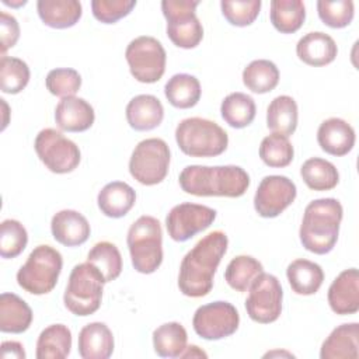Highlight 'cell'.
I'll return each mask as SVG.
<instances>
[{
    "instance_id": "obj_14",
    "label": "cell",
    "mask_w": 359,
    "mask_h": 359,
    "mask_svg": "<svg viewBox=\"0 0 359 359\" xmlns=\"http://www.w3.org/2000/svg\"><path fill=\"white\" fill-rule=\"evenodd\" d=\"M217 212L209 206L184 202L175 205L165 217L168 236L178 243L192 238L199 231L206 230L216 219Z\"/></svg>"
},
{
    "instance_id": "obj_42",
    "label": "cell",
    "mask_w": 359,
    "mask_h": 359,
    "mask_svg": "<svg viewBox=\"0 0 359 359\" xmlns=\"http://www.w3.org/2000/svg\"><path fill=\"white\" fill-rule=\"evenodd\" d=\"M45 86L52 95L66 98L74 97L81 87V76L77 70L70 67H57L48 73Z\"/></svg>"
},
{
    "instance_id": "obj_47",
    "label": "cell",
    "mask_w": 359,
    "mask_h": 359,
    "mask_svg": "<svg viewBox=\"0 0 359 359\" xmlns=\"http://www.w3.org/2000/svg\"><path fill=\"white\" fill-rule=\"evenodd\" d=\"M208 355L199 349V346L196 345H191V346H187L185 351L182 352V355L180 358H206Z\"/></svg>"
},
{
    "instance_id": "obj_7",
    "label": "cell",
    "mask_w": 359,
    "mask_h": 359,
    "mask_svg": "<svg viewBox=\"0 0 359 359\" xmlns=\"http://www.w3.org/2000/svg\"><path fill=\"white\" fill-rule=\"evenodd\" d=\"M62 254L46 244L36 245L17 272V283L31 294H46L53 290L62 272Z\"/></svg>"
},
{
    "instance_id": "obj_5",
    "label": "cell",
    "mask_w": 359,
    "mask_h": 359,
    "mask_svg": "<svg viewBox=\"0 0 359 359\" xmlns=\"http://www.w3.org/2000/svg\"><path fill=\"white\" fill-rule=\"evenodd\" d=\"M133 268L140 273H153L163 262V231L160 222L143 215L132 223L126 237Z\"/></svg>"
},
{
    "instance_id": "obj_8",
    "label": "cell",
    "mask_w": 359,
    "mask_h": 359,
    "mask_svg": "<svg viewBox=\"0 0 359 359\" xmlns=\"http://www.w3.org/2000/svg\"><path fill=\"white\" fill-rule=\"evenodd\" d=\"M198 4V0L161 1V10L167 20V35L178 48H196L203 38V27L195 13Z\"/></svg>"
},
{
    "instance_id": "obj_3",
    "label": "cell",
    "mask_w": 359,
    "mask_h": 359,
    "mask_svg": "<svg viewBox=\"0 0 359 359\" xmlns=\"http://www.w3.org/2000/svg\"><path fill=\"white\" fill-rule=\"evenodd\" d=\"M342 215V205L335 198L311 201L304 209L299 230L302 245L313 254H328L337 244Z\"/></svg>"
},
{
    "instance_id": "obj_33",
    "label": "cell",
    "mask_w": 359,
    "mask_h": 359,
    "mask_svg": "<svg viewBox=\"0 0 359 359\" xmlns=\"http://www.w3.org/2000/svg\"><path fill=\"white\" fill-rule=\"evenodd\" d=\"M269 17L275 29L282 34H293L303 25L306 8L300 0H272Z\"/></svg>"
},
{
    "instance_id": "obj_22",
    "label": "cell",
    "mask_w": 359,
    "mask_h": 359,
    "mask_svg": "<svg viewBox=\"0 0 359 359\" xmlns=\"http://www.w3.org/2000/svg\"><path fill=\"white\" fill-rule=\"evenodd\" d=\"M299 59L309 66H325L334 62L338 53L335 41L325 32L313 31L302 36L296 45Z\"/></svg>"
},
{
    "instance_id": "obj_6",
    "label": "cell",
    "mask_w": 359,
    "mask_h": 359,
    "mask_svg": "<svg viewBox=\"0 0 359 359\" xmlns=\"http://www.w3.org/2000/svg\"><path fill=\"white\" fill-rule=\"evenodd\" d=\"M104 283V276L90 262L76 265L69 275L63 294L66 309L79 317L94 314L101 306Z\"/></svg>"
},
{
    "instance_id": "obj_27",
    "label": "cell",
    "mask_w": 359,
    "mask_h": 359,
    "mask_svg": "<svg viewBox=\"0 0 359 359\" xmlns=\"http://www.w3.org/2000/svg\"><path fill=\"white\" fill-rule=\"evenodd\" d=\"M286 276L292 290L296 294L310 296L318 292L324 280L323 268L309 259L299 258L287 265Z\"/></svg>"
},
{
    "instance_id": "obj_12",
    "label": "cell",
    "mask_w": 359,
    "mask_h": 359,
    "mask_svg": "<svg viewBox=\"0 0 359 359\" xmlns=\"http://www.w3.org/2000/svg\"><path fill=\"white\" fill-rule=\"evenodd\" d=\"M282 299L283 290L278 278L272 273L261 272L248 287L247 314L259 324L273 323L282 313Z\"/></svg>"
},
{
    "instance_id": "obj_19",
    "label": "cell",
    "mask_w": 359,
    "mask_h": 359,
    "mask_svg": "<svg viewBox=\"0 0 359 359\" xmlns=\"http://www.w3.org/2000/svg\"><path fill=\"white\" fill-rule=\"evenodd\" d=\"M94 108L80 97H66L55 108V122L65 132H84L94 123Z\"/></svg>"
},
{
    "instance_id": "obj_1",
    "label": "cell",
    "mask_w": 359,
    "mask_h": 359,
    "mask_svg": "<svg viewBox=\"0 0 359 359\" xmlns=\"http://www.w3.org/2000/svg\"><path fill=\"white\" fill-rule=\"evenodd\" d=\"M229 238L224 231L215 230L202 237L185 254L180 265L178 287L188 297H203L213 287L217 266L227 251Z\"/></svg>"
},
{
    "instance_id": "obj_18",
    "label": "cell",
    "mask_w": 359,
    "mask_h": 359,
    "mask_svg": "<svg viewBox=\"0 0 359 359\" xmlns=\"http://www.w3.org/2000/svg\"><path fill=\"white\" fill-rule=\"evenodd\" d=\"M353 128L341 118H328L323 121L317 130V142L320 147L331 156H345L355 146Z\"/></svg>"
},
{
    "instance_id": "obj_24",
    "label": "cell",
    "mask_w": 359,
    "mask_h": 359,
    "mask_svg": "<svg viewBox=\"0 0 359 359\" xmlns=\"http://www.w3.org/2000/svg\"><path fill=\"white\" fill-rule=\"evenodd\" d=\"M136 192L123 181H112L107 184L97 196L100 210L112 219L123 217L135 205Z\"/></svg>"
},
{
    "instance_id": "obj_36",
    "label": "cell",
    "mask_w": 359,
    "mask_h": 359,
    "mask_svg": "<svg viewBox=\"0 0 359 359\" xmlns=\"http://www.w3.org/2000/svg\"><path fill=\"white\" fill-rule=\"evenodd\" d=\"M261 272H264V266L258 259L251 255H237L229 262L224 271V279L231 289L247 292Z\"/></svg>"
},
{
    "instance_id": "obj_37",
    "label": "cell",
    "mask_w": 359,
    "mask_h": 359,
    "mask_svg": "<svg viewBox=\"0 0 359 359\" xmlns=\"http://www.w3.org/2000/svg\"><path fill=\"white\" fill-rule=\"evenodd\" d=\"M87 262L94 265L105 279L115 280L122 272V257L118 247L109 241H100L88 251Z\"/></svg>"
},
{
    "instance_id": "obj_45",
    "label": "cell",
    "mask_w": 359,
    "mask_h": 359,
    "mask_svg": "<svg viewBox=\"0 0 359 359\" xmlns=\"http://www.w3.org/2000/svg\"><path fill=\"white\" fill-rule=\"evenodd\" d=\"M20 38V25L15 17L1 11L0 13V41H1V56H6L7 49L13 48Z\"/></svg>"
},
{
    "instance_id": "obj_10",
    "label": "cell",
    "mask_w": 359,
    "mask_h": 359,
    "mask_svg": "<svg viewBox=\"0 0 359 359\" xmlns=\"http://www.w3.org/2000/svg\"><path fill=\"white\" fill-rule=\"evenodd\" d=\"M130 74L140 83H156L165 72L167 55L161 42L142 35L129 42L125 50Z\"/></svg>"
},
{
    "instance_id": "obj_16",
    "label": "cell",
    "mask_w": 359,
    "mask_h": 359,
    "mask_svg": "<svg viewBox=\"0 0 359 359\" xmlns=\"http://www.w3.org/2000/svg\"><path fill=\"white\" fill-rule=\"evenodd\" d=\"M328 304L339 316L355 314L359 310V272L356 268L342 271L328 287Z\"/></svg>"
},
{
    "instance_id": "obj_13",
    "label": "cell",
    "mask_w": 359,
    "mask_h": 359,
    "mask_svg": "<svg viewBox=\"0 0 359 359\" xmlns=\"http://www.w3.org/2000/svg\"><path fill=\"white\" fill-rule=\"evenodd\" d=\"M240 324L237 309L223 300L203 304L196 309L192 325L195 332L208 341H217L233 335Z\"/></svg>"
},
{
    "instance_id": "obj_25",
    "label": "cell",
    "mask_w": 359,
    "mask_h": 359,
    "mask_svg": "<svg viewBox=\"0 0 359 359\" xmlns=\"http://www.w3.org/2000/svg\"><path fill=\"white\" fill-rule=\"evenodd\" d=\"M38 15L50 28H70L79 22L83 14L81 3L77 0H38Z\"/></svg>"
},
{
    "instance_id": "obj_26",
    "label": "cell",
    "mask_w": 359,
    "mask_h": 359,
    "mask_svg": "<svg viewBox=\"0 0 359 359\" xmlns=\"http://www.w3.org/2000/svg\"><path fill=\"white\" fill-rule=\"evenodd\" d=\"M32 323V310L20 296L1 293L0 296V331L21 334Z\"/></svg>"
},
{
    "instance_id": "obj_20",
    "label": "cell",
    "mask_w": 359,
    "mask_h": 359,
    "mask_svg": "<svg viewBox=\"0 0 359 359\" xmlns=\"http://www.w3.org/2000/svg\"><path fill=\"white\" fill-rule=\"evenodd\" d=\"M359 356V324L345 323L331 331L321 345V359H356Z\"/></svg>"
},
{
    "instance_id": "obj_39",
    "label": "cell",
    "mask_w": 359,
    "mask_h": 359,
    "mask_svg": "<svg viewBox=\"0 0 359 359\" xmlns=\"http://www.w3.org/2000/svg\"><path fill=\"white\" fill-rule=\"evenodd\" d=\"M29 67L20 59L13 56H1L0 60V88L6 94H18L29 81Z\"/></svg>"
},
{
    "instance_id": "obj_38",
    "label": "cell",
    "mask_w": 359,
    "mask_h": 359,
    "mask_svg": "<svg viewBox=\"0 0 359 359\" xmlns=\"http://www.w3.org/2000/svg\"><path fill=\"white\" fill-rule=\"evenodd\" d=\"M293 156L294 150L287 136L272 133L265 136L259 144V157L268 167H286L292 163Z\"/></svg>"
},
{
    "instance_id": "obj_2",
    "label": "cell",
    "mask_w": 359,
    "mask_h": 359,
    "mask_svg": "<svg viewBox=\"0 0 359 359\" xmlns=\"http://www.w3.org/2000/svg\"><path fill=\"white\" fill-rule=\"evenodd\" d=\"M184 192L195 196L238 198L250 187V175L238 165H187L178 177Z\"/></svg>"
},
{
    "instance_id": "obj_9",
    "label": "cell",
    "mask_w": 359,
    "mask_h": 359,
    "mask_svg": "<svg viewBox=\"0 0 359 359\" xmlns=\"http://www.w3.org/2000/svg\"><path fill=\"white\" fill-rule=\"evenodd\" d=\"M168 167L170 149L160 137L139 142L129 160V172L142 185L160 184L165 178Z\"/></svg>"
},
{
    "instance_id": "obj_34",
    "label": "cell",
    "mask_w": 359,
    "mask_h": 359,
    "mask_svg": "<svg viewBox=\"0 0 359 359\" xmlns=\"http://www.w3.org/2000/svg\"><path fill=\"white\" fill-rule=\"evenodd\" d=\"M243 83L252 93H269L279 83V69L266 59L252 60L243 70Z\"/></svg>"
},
{
    "instance_id": "obj_17",
    "label": "cell",
    "mask_w": 359,
    "mask_h": 359,
    "mask_svg": "<svg viewBox=\"0 0 359 359\" xmlns=\"http://www.w3.org/2000/svg\"><path fill=\"white\" fill-rule=\"evenodd\" d=\"M50 231L53 238L62 245L77 247L88 240L91 229L87 219L80 212L63 209L53 215Z\"/></svg>"
},
{
    "instance_id": "obj_23",
    "label": "cell",
    "mask_w": 359,
    "mask_h": 359,
    "mask_svg": "<svg viewBox=\"0 0 359 359\" xmlns=\"http://www.w3.org/2000/svg\"><path fill=\"white\" fill-rule=\"evenodd\" d=\"M163 104L151 94L136 95L126 105V121L135 130H151L163 122Z\"/></svg>"
},
{
    "instance_id": "obj_31",
    "label": "cell",
    "mask_w": 359,
    "mask_h": 359,
    "mask_svg": "<svg viewBox=\"0 0 359 359\" xmlns=\"http://www.w3.org/2000/svg\"><path fill=\"white\" fill-rule=\"evenodd\" d=\"M187 330L177 321L164 323L153 331V348L161 358H180L187 348Z\"/></svg>"
},
{
    "instance_id": "obj_43",
    "label": "cell",
    "mask_w": 359,
    "mask_h": 359,
    "mask_svg": "<svg viewBox=\"0 0 359 359\" xmlns=\"http://www.w3.org/2000/svg\"><path fill=\"white\" fill-rule=\"evenodd\" d=\"M261 0H222V14L236 27L251 25L259 14Z\"/></svg>"
},
{
    "instance_id": "obj_29",
    "label": "cell",
    "mask_w": 359,
    "mask_h": 359,
    "mask_svg": "<svg viewBox=\"0 0 359 359\" xmlns=\"http://www.w3.org/2000/svg\"><path fill=\"white\" fill-rule=\"evenodd\" d=\"M168 102L180 109H188L198 104L202 90L199 80L188 73H177L164 86Z\"/></svg>"
},
{
    "instance_id": "obj_44",
    "label": "cell",
    "mask_w": 359,
    "mask_h": 359,
    "mask_svg": "<svg viewBox=\"0 0 359 359\" xmlns=\"http://www.w3.org/2000/svg\"><path fill=\"white\" fill-rule=\"evenodd\" d=\"M136 6L135 0H93L91 10L93 15L104 22L114 24L118 20L128 15Z\"/></svg>"
},
{
    "instance_id": "obj_11",
    "label": "cell",
    "mask_w": 359,
    "mask_h": 359,
    "mask_svg": "<svg viewBox=\"0 0 359 359\" xmlns=\"http://www.w3.org/2000/svg\"><path fill=\"white\" fill-rule=\"evenodd\" d=\"M34 147L39 160L55 174L72 172L81 160L79 146L53 128L42 129L35 137Z\"/></svg>"
},
{
    "instance_id": "obj_35",
    "label": "cell",
    "mask_w": 359,
    "mask_h": 359,
    "mask_svg": "<svg viewBox=\"0 0 359 359\" xmlns=\"http://www.w3.org/2000/svg\"><path fill=\"white\" fill-rule=\"evenodd\" d=\"M257 107L252 97L244 93H231L222 101L220 114L231 128L241 129L248 126L255 118Z\"/></svg>"
},
{
    "instance_id": "obj_40",
    "label": "cell",
    "mask_w": 359,
    "mask_h": 359,
    "mask_svg": "<svg viewBox=\"0 0 359 359\" xmlns=\"http://www.w3.org/2000/svg\"><path fill=\"white\" fill-rule=\"evenodd\" d=\"M28 243L25 227L14 219H6L0 224V255L3 258L18 257Z\"/></svg>"
},
{
    "instance_id": "obj_32",
    "label": "cell",
    "mask_w": 359,
    "mask_h": 359,
    "mask_svg": "<svg viewBox=\"0 0 359 359\" xmlns=\"http://www.w3.org/2000/svg\"><path fill=\"white\" fill-rule=\"evenodd\" d=\"M300 175L304 184L313 191H330L339 182L337 167L331 161L320 157L306 160L300 167Z\"/></svg>"
},
{
    "instance_id": "obj_30",
    "label": "cell",
    "mask_w": 359,
    "mask_h": 359,
    "mask_svg": "<svg viewBox=\"0 0 359 359\" xmlns=\"http://www.w3.org/2000/svg\"><path fill=\"white\" fill-rule=\"evenodd\" d=\"M266 126L272 133L290 136L297 128V104L289 95L275 97L266 108Z\"/></svg>"
},
{
    "instance_id": "obj_28",
    "label": "cell",
    "mask_w": 359,
    "mask_h": 359,
    "mask_svg": "<svg viewBox=\"0 0 359 359\" xmlns=\"http://www.w3.org/2000/svg\"><path fill=\"white\" fill-rule=\"evenodd\" d=\"M72 351V331L65 324L42 330L36 341V359H65Z\"/></svg>"
},
{
    "instance_id": "obj_48",
    "label": "cell",
    "mask_w": 359,
    "mask_h": 359,
    "mask_svg": "<svg viewBox=\"0 0 359 359\" xmlns=\"http://www.w3.org/2000/svg\"><path fill=\"white\" fill-rule=\"evenodd\" d=\"M4 4L7 6H13V7H18V6H24L27 1L25 0H20V1H8V0H3Z\"/></svg>"
},
{
    "instance_id": "obj_21",
    "label": "cell",
    "mask_w": 359,
    "mask_h": 359,
    "mask_svg": "<svg viewBox=\"0 0 359 359\" xmlns=\"http://www.w3.org/2000/svg\"><path fill=\"white\" fill-rule=\"evenodd\" d=\"M77 345L83 359H108L114 352V335L105 323L94 321L80 330Z\"/></svg>"
},
{
    "instance_id": "obj_46",
    "label": "cell",
    "mask_w": 359,
    "mask_h": 359,
    "mask_svg": "<svg viewBox=\"0 0 359 359\" xmlns=\"http://www.w3.org/2000/svg\"><path fill=\"white\" fill-rule=\"evenodd\" d=\"M1 358H15V359H24L25 358V351L22 344L17 341H4L1 344Z\"/></svg>"
},
{
    "instance_id": "obj_4",
    "label": "cell",
    "mask_w": 359,
    "mask_h": 359,
    "mask_svg": "<svg viewBox=\"0 0 359 359\" xmlns=\"http://www.w3.org/2000/svg\"><path fill=\"white\" fill-rule=\"evenodd\" d=\"M175 140L180 150L191 157H215L229 144V136L222 126L199 116L182 119L177 125Z\"/></svg>"
},
{
    "instance_id": "obj_41",
    "label": "cell",
    "mask_w": 359,
    "mask_h": 359,
    "mask_svg": "<svg viewBox=\"0 0 359 359\" xmlns=\"http://www.w3.org/2000/svg\"><path fill=\"white\" fill-rule=\"evenodd\" d=\"M317 13L325 25L331 28H344L353 20L355 6L351 0H318Z\"/></svg>"
},
{
    "instance_id": "obj_15",
    "label": "cell",
    "mask_w": 359,
    "mask_h": 359,
    "mask_svg": "<svg viewBox=\"0 0 359 359\" xmlns=\"http://www.w3.org/2000/svg\"><path fill=\"white\" fill-rule=\"evenodd\" d=\"M297 188L285 175H266L261 180L255 195L254 208L261 217H276L292 205Z\"/></svg>"
}]
</instances>
